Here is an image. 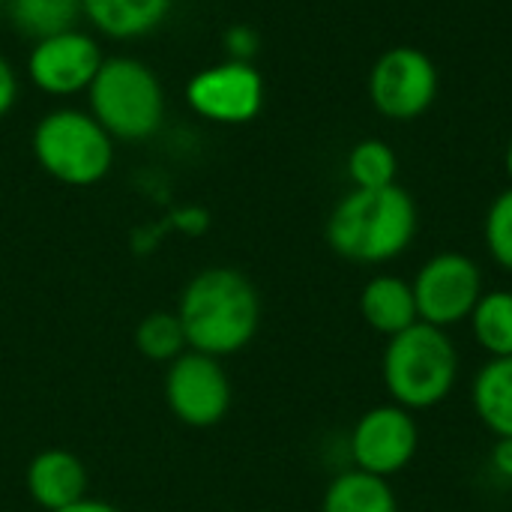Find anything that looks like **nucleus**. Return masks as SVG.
<instances>
[{
    "mask_svg": "<svg viewBox=\"0 0 512 512\" xmlns=\"http://www.w3.org/2000/svg\"><path fill=\"white\" fill-rule=\"evenodd\" d=\"M357 306H360V318L366 321V327L381 333L384 339H390L420 321L411 282L402 276H393V273L372 276L363 285Z\"/></svg>",
    "mask_w": 512,
    "mask_h": 512,
    "instance_id": "13",
    "label": "nucleus"
},
{
    "mask_svg": "<svg viewBox=\"0 0 512 512\" xmlns=\"http://www.w3.org/2000/svg\"><path fill=\"white\" fill-rule=\"evenodd\" d=\"M15 96H18V78H15V69L9 66L6 57H0V117L9 114V108L15 105Z\"/></svg>",
    "mask_w": 512,
    "mask_h": 512,
    "instance_id": "24",
    "label": "nucleus"
},
{
    "mask_svg": "<svg viewBox=\"0 0 512 512\" xmlns=\"http://www.w3.org/2000/svg\"><path fill=\"white\" fill-rule=\"evenodd\" d=\"M57 512H120L117 507H111L108 501H93V498H81V501H75V504H69V507H63V510Z\"/></svg>",
    "mask_w": 512,
    "mask_h": 512,
    "instance_id": "25",
    "label": "nucleus"
},
{
    "mask_svg": "<svg viewBox=\"0 0 512 512\" xmlns=\"http://www.w3.org/2000/svg\"><path fill=\"white\" fill-rule=\"evenodd\" d=\"M381 381L393 405L417 414L450 399L459 381V351L450 330L417 321L384 345Z\"/></svg>",
    "mask_w": 512,
    "mask_h": 512,
    "instance_id": "3",
    "label": "nucleus"
},
{
    "mask_svg": "<svg viewBox=\"0 0 512 512\" xmlns=\"http://www.w3.org/2000/svg\"><path fill=\"white\" fill-rule=\"evenodd\" d=\"M354 468L375 477L402 474L420 453V423L411 411L387 402L363 411L348 435Z\"/></svg>",
    "mask_w": 512,
    "mask_h": 512,
    "instance_id": "8",
    "label": "nucleus"
},
{
    "mask_svg": "<svg viewBox=\"0 0 512 512\" xmlns=\"http://www.w3.org/2000/svg\"><path fill=\"white\" fill-rule=\"evenodd\" d=\"M471 405L477 420L495 435L512 438V357L486 360L471 384Z\"/></svg>",
    "mask_w": 512,
    "mask_h": 512,
    "instance_id": "15",
    "label": "nucleus"
},
{
    "mask_svg": "<svg viewBox=\"0 0 512 512\" xmlns=\"http://www.w3.org/2000/svg\"><path fill=\"white\" fill-rule=\"evenodd\" d=\"M504 168H507V174H510L512 180V141L507 144V153H504Z\"/></svg>",
    "mask_w": 512,
    "mask_h": 512,
    "instance_id": "26",
    "label": "nucleus"
},
{
    "mask_svg": "<svg viewBox=\"0 0 512 512\" xmlns=\"http://www.w3.org/2000/svg\"><path fill=\"white\" fill-rule=\"evenodd\" d=\"M483 240L492 255V261L501 270L512 273V186L504 189L486 210L483 222Z\"/></svg>",
    "mask_w": 512,
    "mask_h": 512,
    "instance_id": "21",
    "label": "nucleus"
},
{
    "mask_svg": "<svg viewBox=\"0 0 512 512\" xmlns=\"http://www.w3.org/2000/svg\"><path fill=\"white\" fill-rule=\"evenodd\" d=\"M168 411L192 429H210L231 411V378L216 357L183 351L165 372Z\"/></svg>",
    "mask_w": 512,
    "mask_h": 512,
    "instance_id": "9",
    "label": "nucleus"
},
{
    "mask_svg": "<svg viewBox=\"0 0 512 512\" xmlns=\"http://www.w3.org/2000/svg\"><path fill=\"white\" fill-rule=\"evenodd\" d=\"M27 492L36 507L57 512L87 498V468L84 462L60 447L42 450L27 465Z\"/></svg>",
    "mask_w": 512,
    "mask_h": 512,
    "instance_id": "12",
    "label": "nucleus"
},
{
    "mask_svg": "<svg viewBox=\"0 0 512 512\" xmlns=\"http://www.w3.org/2000/svg\"><path fill=\"white\" fill-rule=\"evenodd\" d=\"M174 0H81L87 21L111 39H138L153 33Z\"/></svg>",
    "mask_w": 512,
    "mask_h": 512,
    "instance_id": "14",
    "label": "nucleus"
},
{
    "mask_svg": "<svg viewBox=\"0 0 512 512\" xmlns=\"http://www.w3.org/2000/svg\"><path fill=\"white\" fill-rule=\"evenodd\" d=\"M261 297L252 279L234 267H207L180 294L177 318L189 351L231 357L252 345L261 327Z\"/></svg>",
    "mask_w": 512,
    "mask_h": 512,
    "instance_id": "1",
    "label": "nucleus"
},
{
    "mask_svg": "<svg viewBox=\"0 0 512 512\" xmlns=\"http://www.w3.org/2000/svg\"><path fill=\"white\" fill-rule=\"evenodd\" d=\"M225 48H228V60H246L252 63L255 51H258V33L246 24H237L225 33Z\"/></svg>",
    "mask_w": 512,
    "mask_h": 512,
    "instance_id": "22",
    "label": "nucleus"
},
{
    "mask_svg": "<svg viewBox=\"0 0 512 512\" xmlns=\"http://www.w3.org/2000/svg\"><path fill=\"white\" fill-rule=\"evenodd\" d=\"M78 15H84L81 0H9V18L15 30L33 36L36 42L75 30Z\"/></svg>",
    "mask_w": 512,
    "mask_h": 512,
    "instance_id": "18",
    "label": "nucleus"
},
{
    "mask_svg": "<svg viewBox=\"0 0 512 512\" xmlns=\"http://www.w3.org/2000/svg\"><path fill=\"white\" fill-rule=\"evenodd\" d=\"M438 96V69L432 57L414 45H396L384 51L369 72L372 108L396 123L423 117Z\"/></svg>",
    "mask_w": 512,
    "mask_h": 512,
    "instance_id": "7",
    "label": "nucleus"
},
{
    "mask_svg": "<svg viewBox=\"0 0 512 512\" xmlns=\"http://www.w3.org/2000/svg\"><path fill=\"white\" fill-rule=\"evenodd\" d=\"M411 288L420 321L441 330L465 324L486 291L480 264L465 252L432 255L411 279Z\"/></svg>",
    "mask_w": 512,
    "mask_h": 512,
    "instance_id": "6",
    "label": "nucleus"
},
{
    "mask_svg": "<svg viewBox=\"0 0 512 512\" xmlns=\"http://www.w3.org/2000/svg\"><path fill=\"white\" fill-rule=\"evenodd\" d=\"M420 228L414 198L399 186L351 189L327 216L330 249L351 264H387L408 252Z\"/></svg>",
    "mask_w": 512,
    "mask_h": 512,
    "instance_id": "2",
    "label": "nucleus"
},
{
    "mask_svg": "<svg viewBox=\"0 0 512 512\" xmlns=\"http://www.w3.org/2000/svg\"><path fill=\"white\" fill-rule=\"evenodd\" d=\"M489 468L498 480L512 486V438H495L489 450Z\"/></svg>",
    "mask_w": 512,
    "mask_h": 512,
    "instance_id": "23",
    "label": "nucleus"
},
{
    "mask_svg": "<svg viewBox=\"0 0 512 512\" xmlns=\"http://www.w3.org/2000/svg\"><path fill=\"white\" fill-rule=\"evenodd\" d=\"M135 348H138V354H144L153 363L177 360L189 348L177 312H150L135 327Z\"/></svg>",
    "mask_w": 512,
    "mask_h": 512,
    "instance_id": "20",
    "label": "nucleus"
},
{
    "mask_svg": "<svg viewBox=\"0 0 512 512\" xmlns=\"http://www.w3.org/2000/svg\"><path fill=\"white\" fill-rule=\"evenodd\" d=\"M102 51L93 36L81 30H66L45 36L30 48L27 75L36 90L48 96H72L90 87L102 66Z\"/></svg>",
    "mask_w": 512,
    "mask_h": 512,
    "instance_id": "11",
    "label": "nucleus"
},
{
    "mask_svg": "<svg viewBox=\"0 0 512 512\" xmlns=\"http://www.w3.org/2000/svg\"><path fill=\"white\" fill-rule=\"evenodd\" d=\"M321 512H399V498L390 480L348 468L327 483Z\"/></svg>",
    "mask_w": 512,
    "mask_h": 512,
    "instance_id": "16",
    "label": "nucleus"
},
{
    "mask_svg": "<svg viewBox=\"0 0 512 512\" xmlns=\"http://www.w3.org/2000/svg\"><path fill=\"white\" fill-rule=\"evenodd\" d=\"M90 114L117 141H144L159 132L165 93L156 72L135 57L102 60L87 87Z\"/></svg>",
    "mask_w": 512,
    "mask_h": 512,
    "instance_id": "4",
    "label": "nucleus"
},
{
    "mask_svg": "<svg viewBox=\"0 0 512 512\" xmlns=\"http://www.w3.org/2000/svg\"><path fill=\"white\" fill-rule=\"evenodd\" d=\"M345 171L354 183V189H384L396 183L399 174V156L396 150L381 138H363L351 147Z\"/></svg>",
    "mask_w": 512,
    "mask_h": 512,
    "instance_id": "19",
    "label": "nucleus"
},
{
    "mask_svg": "<svg viewBox=\"0 0 512 512\" xmlns=\"http://www.w3.org/2000/svg\"><path fill=\"white\" fill-rule=\"evenodd\" d=\"M468 324L474 342L480 345V351L489 354V360L512 357V291L507 288L483 291Z\"/></svg>",
    "mask_w": 512,
    "mask_h": 512,
    "instance_id": "17",
    "label": "nucleus"
},
{
    "mask_svg": "<svg viewBox=\"0 0 512 512\" xmlns=\"http://www.w3.org/2000/svg\"><path fill=\"white\" fill-rule=\"evenodd\" d=\"M39 168L66 186L99 183L114 162V138L99 120L78 108H54L33 129Z\"/></svg>",
    "mask_w": 512,
    "mask_h": 512,
    "instance_id": "5",
    "label": "nucleus"
},
{
    "mask_svg": "<svg viewBox=\"0 0 512 512\" xmlns=\"http://www.w3.org/2000/svg\"><path fill=\"white\" fill-rule=\"evenodd\" d=\"M186 102L210 123L240 126L258 117L264 105V78L246 60H225L201 69L186 84Z\"/></svg>",
    "mask_w": 512,
    "mask_h": 512,
    "instance_id": "10",
    "label": "nucleus"
}]
</instances>
